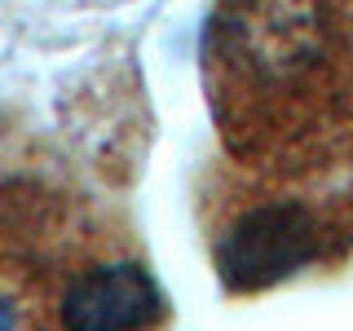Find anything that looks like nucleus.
<instances>
[{"label":"nucleus","mask_w":353,"mask_h":331,"mask_svg":"<svg viewBox=\"0 0 353 331\" xmlns=\"http://www.w3.org/2000/svg\"><path fill=\"white\" fill-rule=\"evenodd\" d=\"M0 331H18V305L0 296Z\"/></svg>","instance_id":"3"},{"label":"nucleus","mask_w":353,"mask_h":331,"mask_svg":"<svg viewBox=\"0 0 353 331\" xmlns=\"http://www.w3.org/2000/svg\"><path fill=\"white\" fill-rule=\"evenodd\" d=\"M318 248H323L318 225L301 203H261L221 234L216 265L230 287L248 292L287 279L309 257H318Z\"/></svg>","instance_id":"1"},{"label":"nucleus","mask_w":353,"mask_h":331,"mask_svg":"<svg viewBox=\"0 0 353 331\" xmlns=\"http://www.w3.org/2000/svg\"><path fill=\"white\" fill-rule=\"evenodd\" d=\"M62 331H150L163 314L159 287L137 261H88L58 292Z\"/></svg>","instance_id":"2"}]
</instances>
